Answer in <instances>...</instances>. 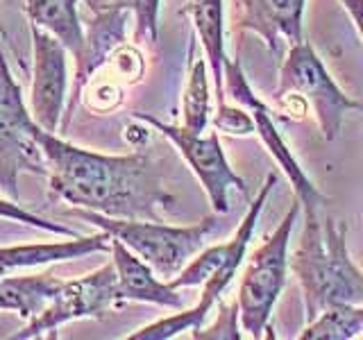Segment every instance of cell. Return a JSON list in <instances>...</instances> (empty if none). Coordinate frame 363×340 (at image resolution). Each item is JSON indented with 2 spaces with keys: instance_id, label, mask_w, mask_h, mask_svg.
<instances>
[{
  "instance_id": "cell-4",
  "label": "cell",
  "mask_w": 363,
  "mask_h": 340,
  "mask_svg": "<svg viewBox=\"0 0 363 340\" xmlns=\"http://www.w3.org/2000/svg\"><path fill=\"white\" fill-rule=\"evenodd\" d=\"M302 204L295 198L286 215L272 230V234L261 243L243 270L241 286H238V317L241 327L250 338L261 340L268 332V322L279 295L286 286L289 272V245L293 227L300 218Z\"/></svg>"
},
{
  "instance_id": "cell-23",
  "label": "cell",
  "mask_w": 363,
  "mask_h": 340,
  "mask_svg": "<svg viewBox=\"0 0 363 340\" xmlns=\"http://www.w3.org/2000/svg\"><path fill=\"white\" fill-rule=\"evenodd\" d=\"M213 128L218 132H227V134H234V136H245V134L255 132V120H252V116H250L247 109L230 107L225 102V105H220L218 111H216Z\"/></svg>"
},
{
  "instance_id": "cell-20",
  "label": "cell",
  "mask_w": 363,
  "mask_h": 340,
  "mask_svg": "<svg viewBox=\"0 0 363 340\" xmlns=\"http://www.w3.org/2000/svg\"><path fill=\"white\" fill-rule=\"evenodd\" d=\"M125 5L134 14V39L139 43L159 41V5L162 0H125Z\"/></svg>"
},
{
  "instance_id": "cell-2",
  "label": "cell",
  "mask_w": 363,
  "mask_h": 340,
  "mask_svg": "<svg viewBox=\"0 0 363 340\" xmlns=\"http://www.w3.org/2000/svg\"><path fill=\"white\" fill-rule=\"evenodd\" d=\"M347 225L336 222L325 209L304 213L298 247L289 254V270L298 277L304 317L334 304H363V270L347 252Z\"/></svg>"
},
{
  "instance_id": "cell-12",
  "label": "cell",
  "mask_w": 363,
  "mask_h": 340,
  "mask_svg": "<svg viewBox=\"0 0 363 340\" xmlns=\"http://www.w3.org/2000/svg\"><path fill=\"white\" fill-rule=\"evenodd\" d=\"M130 9L128 5L116 3L107 9H98L96 21L91 23L89 34H84V48L77 57V68H75V89H73V105L77 102V96L91 73L107 60V55L113 52L125 39V21H128ZM73 105L68 107V116L73 113Z\"/></svg>"
},
{
  "instance_id": "cell-26",
  "label": "cell",
  "mask_w": 363,
  "mask_h": 340,
  "mask_svg": "<svg viewBox=\"0 0 363 340\" xmlns=\"http://www.w3.org/2000/svg\"><path fill=\"white\" fill-rule=\"evenodd\" d=\"M0 32H3V34H5V30H3V23H0Z\"/></svg>"
},
{
  "instance_id": "cell-19",
  "label": "cell",
  "mask_w": 363,
  "mask_h": 340,
  "mask_svg": "<svg viewBox=\"0 0 363 340\" xmlns=\"http://www.w3.org/2000/svg\"><path fill=\"white\" fill-rule=\"evenodd\" d=\"M363 338V304H334L306 322L298 340H354Z\"/></svg>"
},
{
  "instance_id": "cell-6",
  "label": "cell",
  "mask_w": 363,
  "mask_h": 340,
  "mask_svg": "<svg viewBox=\"0 0 363 340\" xmlns=\"http://www.w3.org/2000/svg\"><path fill=\"white\" fill-rule=\"evenodd\" d=\"M225 98L230 96L236 105H241L243 109L250 111V116L255 120V132L259 134L261 143L266 145L268 154L275 159V164L284 170V175L289 177L295 198L300 200L302 211L304 213H315L325 209V196L313 186V181L306 177V173L302 170V166L298 164V159L293 157L289 143L284 141V136L279 134L275 120H272V113L266 107V102L261 100L252 86H250L247 77L243 73V66L238 60H227L225 62Z\"/></svg>"
},
{
  "instance_id": "cell-3",
  "label": "cell",
  "mask_w": 363,
  "mask_h": 340,
  "mask_svg": "<svg viewBox=\"0 0 363 340\" xmlns=\"http://www.w3.org/2000/svg\"><path fill=\"white\" fill-rule=\"evenodd\" d=\"M98 230L107 232L111 238H118L136 256H141L159 277L173 279L202 247H207L209 236L216 232L218 220L207 215L196 225L173 227L159 220H134V218H111V215L75 207L68 211Z\"/></svg>"
},
{
  "instance_id": "cell-16",
  "label": "cell",
  "mask_w": 363,
  "mask_h": 340,
  "mask_svg": "<svg viewBox=\"0 0 363 340\" xmlns=\"http://www.w3.org/2000/svg\"><path fill=\"white\" fill-rule=\"evenodd\" d=\"M79 0H26V14L30 23L48 30L60 39L68 52L79 57L84 48V30L77 14Z\"/></svg>"
},
{
  "instance_id": "cell-21",
  "label": "cell",
  "mask_w": 363,
  "mask_h": 340,
  "mask_svg": "<svg viewBox=\"0 0 363 340\" xmlns=\"http://www.w3.org/2000/svg\"><path fill=\"white\" fill-rule=\"evenodd\" d=\"M238 302L234 304H225L218 300V317L216 322L209 324L207 329H196L191 336L196 340H211V338H223V340H241V334H238Z\"/></svg>"
},
{
  "instance_id": "cell-15",
  "label": "cell",
  "mask_w": 363,
  "mask_h": 340,
  "mask_svg": "<svg viewBox=\"0 0 363 340\" xmlns=\"http://www.w3.org/2000/svg\"><path fill=\"white\" fill-rule=\"evenodd\" d=\"M186 14L191 16L193 28H196L198 41L207 55V64L211 66L213 94L218 100V107L225 105V7L223 0H189Z\"/></svg>"
},
{
  "instance_id": "cell-10",
  "label": "cell",
  "mask_w": 363,
  "mask_h": 340,
  "mask_svg": "<svg viewBox=\"0 0 363 340\" xmlns=\"http://www.w3.org/2000/svg\"><path fill=\"white\" fill-rule=\"evenodd\" d=\"M306 0H241L236 26L259 34L270 52L281 57L284 50L302 41V18Z\"/></svg>"
},
{
  "instance_id": "cell-8",
  "label": "cell",
  "mask_w": 363,
  "mask_h": 340,
  "mask_svg": "<svg viewBox=\"0 0 363 340\" xmlns=\"http://www.w3.org/2000/svg\"><path fill=\"white\" fill-rule=\"evenodd\" d=\"M118 302L121 298L116 288V268H113L111 261V264H105L84 277L64 281L60 290L55 293V298L50 300V304L39 315H34L21 332L11 334L9 338L11 340L39 338L71 320H82V317H96V315L100 317Z\"/></svg>"
},
{
  "instance_id": "cell-1",
  "label": "cell",
  "mask_w": 363,
  "mask_h": 340,
  "mask_svg": "<svg viewBox=\"0 0 363 340\" xmlns=\"http://www.w3.org/2000/svg\"><path fill=\"white\" fill-rule=\"evenodd\" d=\"M50 191L75 207L111 218L157 220L173 202L164 186L162 170L147 150L132 154H100L60 139L55 132L34 128Z\"/></svg>"
},
{
  "instance_id": "cell-14",
  "label": "cell",
  "mask_w": 363,
  "mask_h": 340,
  "mask_svg": "<svg viewBox=\"0 0 363 340\" xmlns=\"http://www.w3.org/2000/svg\"><path fill=\"white\" fill-rule=\"evenodd\" d=\"M94 252H111V236L107 232L94 236H73L71 241L57 243H28V245H9L0 247V268H34L57 261H71Z\"/></svg>"
},
{
  "instance_id": "cell-17",
  "label": "cell",
  "mask_w": 363,
  "mask_h": 340,
  "mask_svg": "<svg viewBox=\"0 0 363 340\" xmlns=\"http://www.w3.org/2000/svg\"><path fill=\"white\" fill-rule=\"evenodd\" d=\"M62 279L50 275L5 277L0 275V311H16L21 317L32 320L50 304L60 290Z\"/></svg>"
},
{
  "instance_id": "cell-5",
  "label": "cell",
  "mask_w": 363,
  "mask_h": 340,
  "mask_svg": "<svg viewBox=\"0 0 363 340\" xmlns=\"http://www.w3.org/2000/svg\"><path fill=\"white\" fill-rule=\"evenodd\" d=\"M275 98L281 102L298 100L302 102V107L309 105L315 113L318 128H320L327 141L338 139L347 111L363 113L361 102L352 100L334 82V77L329 75L327 66L318 57L315 48L304 39L286 50V57H284L279 66Z\"/></svg>"
},
{
  "instance_id": "cell-13",
  "label": "cell",
  "mask_w": 363,
  "mask_h": 340,
  "mask_svg": "<svg viewBox=\"0 0 363 340\" xmlns=\"http://www.w3.org/2000/svg\"><path fill=\"white\" fill-rule=\"evenodd\" d=\"M21 173L48 175L43 152L34 141V130H21L0 113V188L7 191V196L16 202H21Z\"/></svg>"
},
{
  "instance_id": "cell-18",
  "label": "cell",
  "mask_w": 363,
  "mask_h": 340,
  "mask_svg": "<svg viewBox=\"0 0 363 340\" xmlns=\"http://www.w3.org/2000/svg\"><path fill=\"white\" fill-rule=\"evenodd\" d=\"M209 113H211V94H209L207 62L198 57L196 41H191L186 86H184V96H182V128L193 134H202L209 125Z\"/></svg>"
},
{
  "instance_id": "cell-11",
  "label": "cell",
  "mask_w": 363,
  "mask_h": 340,
  "mask_svg": "<svg viewBox=\"0 0 363 340\" xmlns=\"http://www.w3.org/2000/svg\"><path fill=\"white\" fill-rule=\"evenodd\" d=\"M111 256L113 268H116V288L121 302L132 300L175 311L184 309V298L179 295V288L170 286V281L159 279L157 272L118 238H111Z\"/></svg>"
},
{
  "instance_id": "cell-24",
  "label": "cell",
  "mask_w": 363,
  "mask_h": 340,
  "mask_svg": "<svg viewBox=\"0 0 363 340\" xmlns=\"http://www.w3.org/2000/svg\"><path fill=\"white\" fill-rule=\"evenodd\" d=\"M343 9L350 14L352 23H354V28L359 32V37L363 41V0H338Z\"/></svg>"
},
{
  "instance_id": "cell-25",
  "label": "cell",
  "mask_w": 363,
  "mask_h": 340,
  "mask_svg": "<svg viewBox=\"0 0 363 340\" xmlns=\"http://www.w3.org/2000/svg\"><path fill=\"white\" fill-rule=\"evenodd\" d=\"M0 275H5V268H0Z\"/></svg>"
},
{
  "instance_id": "cell-22",
  "label": "cell",
  "mask_w": 363,
  "mask_h": 340,
  "mask_svg": "<svg viewBox=\"0 0 363 340\" xmlns=\"http://www.w3.org/2000/svg\"><path fill=\"white\" fill-rule=\"evenodd\" d=\"M0 218L23 222V225L37 227V230H45V232H50V234H60V236H68V238L77 236L75 230H68V227H64L60 222H50V220H45V218H39V215H34L28 209H23L16 200H7L3 196H0Z\"/></svg>"
},
{
  "instance_id": "cell-7",
  "label": "cell",
  "mask_w": 363,
  "mask_h": 340,
  "mask_svg": "<svg viewBox=\"0 0 363 340\" xmlns=\"http://www.w3.org/2000/svg\"><path fill=\"white\" fill-rule=\"evenodd\" d=\"M134 118L145 123L147 128L157 130L177 147L179 154L184 157V162L189 164V168L200 179V184L211 202V209L216 213L230 211V191L232 188L243 193V196L247 193L245 181L234 173V168L230 166V162H227L220 139L216 132H211L209 136L193 134L182 128V125H168V123H162L159 118L150 116V113H141V111H136Z\"/></svg>"
},
{
  "instance_id": "cell-9",
  "label": "cell",
  "mask_w": 363,
  "mask_h": 340,
  "mask_svg": "<svg viewBox=\"0 0 363 340\" xmlns=\"http://www.w3.org/2000/svg\"><path fill=\"white\" fill-rule=\"evenodd\" d=\"M30 30L34 50L30 113L39 128H43L45 132H57L68 89V48L48 30L34 26V23H30Z\"/></svg>"
}]
</instances>
